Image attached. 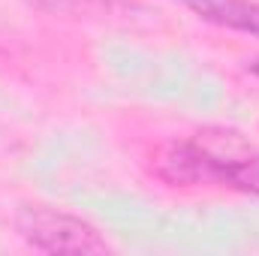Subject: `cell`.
<instances>
[{
	"label": "cell",
	"mask_w": 259,
	"mask_h": 256,
	"mask_svg": "<svg viewBox=\"0 0 259 256\" xmlns=\"http://www.w3.org/2000/svg\"><path fill=\"white\" fill-rule=\"evenodd\" d=\"M15 232L42 253H106L109 241L100 229L69 211L49 205H21L15 211Z\"/></svg>",
	"instance_id": "1"
},
{
	"label": "cell",
	"mask_w": 259,
	"mask_h": 256,
	"mask_svg": "<svg viewBox=\"0 0 259 256\" xmlns=\"http://www.w3.org/2000/svg\"><path fill=\"white\" fill-rule=\"evenodd\" d=\"M202 21H211L223 30L247 33L259 39V3L256 0H178Z\"/></svg>",
	"instance_id": "2"
},
{
	"label": "cell",
	"mask_w": 259,
	"mask_h": 256,
	"mask_svg": "<svg viewBox=\"0 0 259 256\" xmlns=\"http://www.w3.org/2000/svg\"><path fill=\"white\" fill-rule=\"evenodd\" d=\"M33 9L52 15H115L124 9V0H24Z\"/></svg>",
	"instance_id": "3"
},
{
	"label": "cell",
	"mask_w": 259,
	"mask_h": 256,
	"mask_svg": "<svg viewBox=\"0 0 259 256\" xmlns=\"http://www.w3.org/2000/svg\"><path fill=\"white\" fill-rule=\"evenodd\" d=\"M0 142H3V133H0Z\"/></svg>",
	"instance_id": "4"
}]
</instances>
